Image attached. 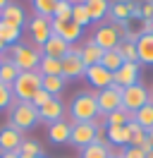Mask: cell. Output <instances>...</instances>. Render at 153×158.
Returning <instances> with one entry per match:
<instances>
[{
    "label": "cell",
    "mask_w": 153,
    "mask_h": 158,
    "mask_svg": "<svg viewBox=\"0 0 153 158\" xmlns=\"http://www.w3.org/2000/svg\"><path fill=\"white\" fill-rule=\"evenodd\" d=\"M143 34H153V19L143 22Z\"/></svg>",
    "instance_id": "b9f144b4"
},
{
    "label": "cell",
    "mask_w": 153,
    "mask_h": 158,
    "mask_svg": "<svg viewBox=\"0 0 153 158\" xmlns=\"http://www.w3.org/2000/svg\"><path fill=\"white\" fill-rule=\"evenodd\" d=\"M98 127L96 122H72V134H69V144H74L79 148H86L89 144L96 141Z\"/></svg>",
    "instance_id": "52a82bcc"
},
{
    "label": "cell",
    "mask_w": 153,
    "mask_h": 158,
    "mask_svg": "<svg viewBox=\"0 0 153 158\" xmlns=\"http://www.w3.org/2000/svg\"><path fill=\"white\" fill-rule=\"evenodd\" d=\"M117 156H122V158H146V153H143L141 148H136V146H127V148H122Z\"/></svg>",
    "instance_id": "ab89813d"
},
{
    "label": "cell",
    "mask_w": 153,
    "mask_h": 158,
    "mask_svg": "<svg viewBox=\"0 0 153 158\" xmlns=\"http://www.w3.org/2000/svg\"><path fill=\"white\" fill-rule=\"evenodd\" d=\"M132 120H134V113L120 108V110H113V113L105 115V127H122V125L132 122Z\"/></svg>",
    "instance_id": "4316f807"
},
{
    "label": "cell",
    "mask_w": 153,
    "mask_h": 158,
    "mask_svg": "<svg viewBox=\"0 0 153 158\" xmlns=\"http://www.w3.org/2000/svg\"><path fill=\"white\" fill-rule=\"evenodd\" d=\"M84 72H86V65L81 60V48L72 46L69 53L62 58V77L65 79H79V77H84Z\"/></svg>",
    "instance_id": "8992f818"
},
{
    "label": "cell",
    "mask_w": 153,
    "mask_h": 158,
    "mask_svg": "<svg viewBox=\"0 0 153 158\" xmlns=\"http://www.w3.org/2000/svg\"><path fill=\"white\" fill-rule=\"evenodd\" d=\"M50 29H53V34H55V36H60L62 41H67L69 46H72L74 41L81 39V27H76L72 19H67V22H55V19H50Z\"/></svg>",
    "instance_id": "7c38bea8"
},
{
    "label": "cell",
    "mask_w": 153,
    "mask_h": 158,
    "mask_svg": "<svg viewBox=\"0 0 153 158\" xmlns=\"http://www.w3.org/2000/svg\"><path fill=\"white\" fill-rule=\"evenodd\" d=\"M101 58H103V50L98 48L93 41H86V46L81 48V60H84V65H86V67L98 65V62H101Z\"/></svg>",
    "instance_id": "83f0119b"
},
{
    "label": "cell",
    "mask_w": 153,
    "mask_h": 158,
    "mask_svg": "<svg viewBox=\"0 0 153 158\" xmlns=\"http://www.w3.org/2000/svg\"><path fill=\"white\" fill-rule=\"evenodd\" d=\"M38 110L29 103V101H17V106L12 108V115H10V127L19 129V132H27L38 122Z\"/></svg>",
    "instance_id": "277c9868"
},
{
    "label": "cell",
    "mask_w": 153,
    "mask_h": 158,
    "mask_svg": "<svg viewBox=\"0 0 153 158\" xmlns=\"http://www.w3.org/2000/svg\"><path fill=\"white\" fill-rule=\"evenodd\" d=\"M86 10H89V17H91V22H101L110 12V2L108 0H84Z\"/></svg>",
    "instance_id": "603a6c76"
},
{
    "label": "cell",
    "mask_w": 153,
    "mask_h": 158,
    "mask_svg": "<svg viewBox=\"0 0 153 158\" xmlns=\"http://www.w3.org/2000/svg\"><path fill=\"white\" fill-rule=\"evenodd\" d=\"M7 5H10V0H0V12L5 10V7H7Z\"/></svg>",
    "instance_id": "ee69618b"
},
{
    "label": "cell",
    "mask_w": 153,
    "mask_h": 158,
    "mask_svg": "<svg viewBox=\"0 0 153 158\" xmlns=\"http://www.w3.org/2000/svg\"><path fill=\"white\" fill-rule=\"evenodd\" d=\"M105 137H108L110 144L127 148V146H129V141H132V132H129L127 125H122V127H105Z\"/></svg>",
    "instance_id": "d6986e66"
},
{
    "label": "cell",
    "mask_w": 153,
    "mask_h": 158,
    "mask_svg": "<svg viewBox=\"0 0 153 158\" xmlns=\"http://www.w3.org/2000/svg\"><path fill=\"white\" fill-rule=\"evenodd\" d=\"M127 127H129V132H132V141H129V146H136V148H141L146 141H148V134H146V129H141L136 122H127Z\"/></svg>",
    "instance_id": "836d02e7"
},
{
    "label": "cell",
    "mask_w": 153,
    "mask_h": 158,
    "mask_svg": "<svg viewBox=\"0 0 153 158\" xmlns=\"http://www.w3.org/2000/svg\"><path fill=\"white\" fill-rule=\"evenodd\" d=\"M0 158H19V151H12V153H0Z\"/></svg>",
    "instance_id": "7bdbcfd3"
},
{
    "label": "cell",
    "mask_w": 153,
    "mask_h": 158,
    "mask_svg": "<svg viewBox=\"0 0 153 158\" xmlns=\"http://www.w3.org/2000/svg\"><path fill=\"white\" fill-rule=\"evenodd\" d=\"M19 77V67L12 62V60H0V84H7L12 86L14 84V79Z\"/></svg>",
    "instance_id": "484cf974"
},
{
    "label": "cell",
    "mask_w": 153,
    "mask_h": 158,
    "mask_svg": "<svg viewBox=\"0 0 153 158\" xmlns=\"http://www.w3.org/2000/svg\"><path fill=\"white\" fill-rule=\"evenodd\" d=\"M19 39H22V29L7 24L5 19H0V41H2L7 48H12V46H17V43H19Z\"/></svg>",
    "instance_id": "7402d4cb"
},
{
    "label": "cell",
    "mask_w": 153,
    "mask_h": 158,
    "mask_svg": "<svg viewBox=\"0 0 153 158\" xmlns=\"http://www.w3.org/2000/svg\"><path fill=\"white\" fill-rule=\"evenodd\" d=\"M151 2H153V0H151Z\"/></svg>",
    "instance_id": "681fc988"
},
{
    "label": "cell",
    "mask_w": 153,
    "mask_h": 158,
    "mask_svg": "<svg viewBox=\"0 0 153 158\" xmlns=\"http://www.w3.org/2000/svg\"><path fill=\"white\" fill-rule=\"evenodd\" d=\"M69 115L74 122H93L101 110H98V101H96V94L91 91H81L72 98V106H69Z\"/></svg>",
    "instance_id": "6da1fadb"
},
{
    "label": "cell",
    "mask_w": 153,
    "mask_h": 158,
    "mask_svg": "<svg viewBox=\"0 0 153 158\" xmlns=\"http://www.w3.org/2000/svg\"><path fill=\"white\" fill-rule=\"evenodd\" d=\"M57 2H60V0H31L36 17H48V19H53V12H55Z\"/></svg>",
    "instance_id": "4dcf8cb0"
},
{
    "label": "cell",
    "mask_w": 153,
    "mask_h": 158,
    "mask_svg": "<svg viewBox=\"0 0 153 158\" xmlns=\"http://www.w3.org/2000/svg\"><path fill=\"white\" fill-rule=\"evenodd\" d=\"M53 19H55V22H67V19H72V2H69V0H60V2L55 5Z\"/></svg>",
    "instance_id": "d590c367"
},
{
    "label": "cell",
    "mask_w": 153,
    "mask_h": 158,
    "mask_svg": "<svg viewBox=\"0 0 153 158\" xmlns=\"http://www.w3.org/2000/svg\"><path fill=\"white\" fill-rule=\"evenodd\" d=\"M12 53V62L19 67V72H34L38 69V62H41V48H34V46H24V43H17L10 48Z\"/></svg>",
    "instance_id": "3957f363"
},
{
    "label": "cell",
    "mask_w": 153,
    "mask_h": 158,
    "mask_svg": "<svg viewBox=\"0 0 153 158\" xmlns=\"http://www.w3.org/2000/svg\"><path fill=\"white\" fill-rule=\"evenodd\" d=\"M110 158H122V156H117V153H113V156H110Z\"/></svg>",
    "instance_id": "7dc6e473"
},
{
    "label": "cell",
    "mask_w": 153,
    "mask_h": 158,
    "mask_svg": "<svg viewBox=\"0 0 153 158\" xmlns=\"http://www.w3.org/2000/svg\"><path fill=\"white\" fill-rule=\"evenodd\" d=\"M41 81H43V74L38 69H34V72H19V77L12 84V96L17 101H31L41 91Z\"/></svg>",
    "instance_id": "7a4b0ae2"
},
{
    "label": "cell",
    "mask_w": 153,
    "mask_h": 158,
    "mask_svg": "<svg viewBox=\"0 0 153 158\" xmlns=\"http://www.w3.org/2000/svg\"><path fill=\"white\" fill-rule=\"evenodd\" d=\"M12 101H14V96H12V86H7V84H0V110L7 108Z\"/></svg>",
    "instance_id": "74e56055"
},
{
    "label": "cell",
    "mask_w": 153,
    "mask_h": 158,
    "mask_svg": "<svg viewBox=\"0 0 153 158\" xmlns=\"http://www.w3.org/2000/svg\"><path fill=\"white\" fill-rule=\"evenodd\" d=\"M69 134H72V125L67 120H57L48 127V137L53 144H67L69 141Z\"/></svg>",
    "instance_id": "ac0fdd59"
},
{
    "label": "cell",
    "mask_w": 153,
    "mask_h": 158,
    "mask_svg": "<svg viewBox=\"0 0 153 158\" xmlns=\"http://www.w3.org/2000/svg\"><path fill=\"white\" fill-rule=\"evenodd\" d=\"M84 77L89 79V84H91L93 89H98V91L113 86V72H108L101 62H98V65H91V67H86Z\"/></svg>",
    "instance_id": "30bf717a"
},
{
    "label": "cell",
    "mask_w": 153,
    "mask_h": 158,
    "mask_svg": "<svg viewBox=\"0 0 153 158\" xmlns=\"http://www.w3.org/2000/svg\"><path fill=\"white\" fill-rule=\"evenodd\" d=\"M141 19H143V22L153 19V2H146V5L141 7Z\"/></svg>",
    "instance_id": "60d3db41"
},
{
    "label": "cell",
    "mask_w": 153,
    "mask_h": 158,
    "mask_svg": "<svg viewBox=\"0 0 153 158\" xmlns=\"http://www.w3.org/2000/svg\"><path fill=\"white\" fill-rule=\"evenodd\" d=\"M91 41H93L103 53L105 50H115L120 43H122V39H120V34H117V29H115L113 24H101V27L96 29V34H93Z\"/></svg>",
    "instance_id": "9c48e42d"
},
{
    "label": "cell",
    "mask_w": 153,
    "mask_h": 158,
    "mask_svg": "<svg viewBox=\"0 0 153 158\" xmlns=\"http://www.w3.org/2000/svg\"><path fill=\"white\" fill-rule=\"evenodd\" d=\"M151 101V94L143 84H134V86H127L122 89V108L129 110V113H136L139 108H143L146 103Z\"/></svg>",
    "instance_id": "5b68a950"
},
{
    "label": "cell",
    "mask_w": 153,
    "mask_h": 158,
    "mask_svg": "<svg viewBox=\"0 0 153 158\" xmlns=\"http://www.w3.org/2000/svg\"><path fill=\"white\" fill-rule=\"evenodd\" d=\"M113 151L110 146H101V144H89L86 148H81V158H110Z\"/></svg>",
    "instance_id": "1f68e13d"
},
{
    "label": "cell",
    "mask_w": 153,
    "mask_h": 158,
    "mask_svg": "<svg viewBox=\"0 0 153 158\" xmlns=\"http://www.w3.org/2000/svg\"><path fill=\"white\" fill-rule=\"evenodd\" d=\"M29 34H31L34 43L41 48V46L50 39V34H53V29H50V19H48V17H34V19H29Z\"/></svg>",
    "instance_id": "4fadbf2b"
},
{
    "label": "cell",
    "mask_w": 153,
    "mask_h": 158,
    "mask_svg": "<svg viewBox=\"0 0 153 158\" xmlns=\"http://www.w3.org/2000/svg\"><path fill=\"white\" fill-rule=\"evenodd\" d=\"M146 158H153V151H151V153H146Z\"/></svg>",
    "instance_id": "bcb514c9"
},
{
    "label": "cell",
    "mask_w": 153,
    "mask_h": 158,
    "mask_svg": "<svg viewBox=\"0 0 153 158\" xmlns=\"http://www.w3.org/2000/svg\"><path fill=\"white\" fill-rule=\"evenodd\" d=\"M96 101H98L101 115H108V113H113V110H120L122 108V89L113 84V86H108V89L98 91V94H96Z\"/></svg>",
    "instance_id": "ba28073f"
},
{
    "label": "cell",
    "mask_w": 153,
    "mask_h": 158,
    "mask_svg": "<svg viewBox=\"0 0 153 158\" xmlns=\"http://www.w3.org/2000/svg\"><path fill=\"white\" fill-rule=\"evenodd\" d=\"M19 156H27V158L43 156L41 144H38V141H31V139H24V141H22V146H19Z\"/></svg>",
    "instance_id": "8d00e7d4"
},
{
    "label": "cell",
    "mask_w": 153,
    "mask_h": 158,
    "mask_svg": "<svg viewBox=\"0 0 153 158\" xmlns=\"http://www.w3.org/2000/svg\"><path fill=\"white\" fill-rule=\"evenodd\" d=\"M62 115H65V106H62L60 98H50L43 108L38 110V118L46 120V122H50V125L57 122V120H62Z\"/></svg>",
    "instance_id": "e0dca14e"
},
{
    "label": "cell",
    "mask_w": 153,
    "mask_h": 158,
    "mask_svg": "<svg viewBox=\"0 0 153 158\" xmlns=\"http://www.w3.org/2000/svg\"><path fill=\"white\" fill-rule=\"evenodd\" d=\"M22 141H24V137H22V132H19V129H14V127L0 129V151H2V153L19 151Z\"/></svg>",
    "instance_id": "9a60e30c"
},
{
    "label": "cell",
    "mask_w": 153,
    "mask_h": 158,
    "mask_svg": "<svg viewBox=\"0 0 153 158\" xmlns=\"http://www.w3.org/2000/svg\"><path fill=\"white\" fill-rule=\"evenodd\" d=\"M72 22H74L76 27H89L91 24V17H89V10H86L84 2H79V5H72Z\"/></svg>",
    "instance_id": "d6a6232c"
},
{
    "label": "cell",
    "mask_w": 153,
    "mask_h": 158,
    "mask_svg": "<svg viewBox=\"0 0 153 158\" xmlns=\"http://www.w3.org/2000/svg\"><path fill=\"white\" fill-rule=\"evenodd\" d=\"M134 122L139 125L141 129H153V101H148L143 108H139L136 113H134Z\"/></svg>",
    "instance_id": "d4e9b609"
},
{
    "label": "cell",
    "mask_w": 153,
    "mask_h": 158,
    "mask_svg": "<svg viewBox=\"0 0 153 158\" xmlns=\"http://www.w3.org/2000/svg\"><path fill=\"white\" fill-rule=\"evenodd\" d=\"M0 19H5L7 24H12V27L22 29V27H24V22H27V15H24V10L19 7L17 2H10L7 7L0 12Z\"/></svg>",
    "instance_id": "ffe728a7"
},
{
    "label": "cell",
    "mask_w": 153,
    "mask_h": 158,
    "mask_svg": "<svg viewBox=\"0 0 153 158\" xmlns=\"http://www.w3.org/2000/svg\"><path fill=\"white\" fill-rule=\"evenodd\" d=\"M151 101H153V96H151Z\"/></svg>",
    "instance_id": "c3c4849f"
},
{
    "label": "cell",
    "mask_w": 153,
    "mask_h": 158,
    "mask_svg": "<svg viewBox=\"0 0 153 158\" xmlns=\"http://www.w3.org/2000/svg\"><path fill=\"white\" fill-rule=\"evenodd\" d=\"M117 50H120V55L124 58V62H139V55H136V43L134 41H127L124 39L120 46H117Z\"/></svg>",
    "instance_id": "e575fe53"
},
{
    "label": "cell",
    "mask_w": 153,
    "mask_h": 158,
    "mask_svg": "<svg viewBox=\"0 0 153 158\" xmlns=\"http://www.w3.org/2000/svg\"><path fill=\"white\" fill-rule=\"evenodd\" d=\"M136 43V55H139V65H153V34H141Z\"/></svg>",
    "instance_id": "2e32d148"
},
{
    "label": "cell",
    "mask_w": 153,
    "mask_h": 158,
    "mask_svg": "<svg viewBox=\"0 0 153 158\" xmlns=\"http://www.w3.org/2000/svg\"><path fill=\"white\" fill-rule=\"evenodd\" d=\"M38 72H41L43 77H62V60L41 55V62H38Z\"/></svg>",
    "instance_id": "44dd1931"
},
{
    "label": "cell",
    "mask_w": 153,
    "mask_h": 158,
    "mask_svg": "<svg viewBox=\"0 0 153 158\" xmlns=\"http://www.w3.org/2000/svg\"><path fill=\"white\" fill-rule=\"evenodd\" d=\"M113 84L120 86V89L139 84V62H124L122 67L113 74Z\"/></svg>",
    "instance_id": "8fae6325"
},
{
    "label": "cell",
    "mask_w": 153,
    "mask_h": 158,
    "mask_svg": "<svg viewBox=\"0 0 153 158\" xmlns=\"http://www.w3.org/2000/svg\"><path fill=\"white\" fill-rule=\"evenodd\" d=\"M5 50H7V46H5V43H2V41H0V55H2V53H5Z\"/></svg>",
    "instance_id": "f6af8a7d"
},
{
    "label": "cell",
    "mask_w": 153,
    "mask_h": 158,
    "mask_svg": "<svg viewBox=\"0 0 153 158\" xmlns=\"http://www.w3.org/2000/svg\"><path fill=\"white\" fill-rule=\"evenodd\" d=\"M129 5H132V0H117L110 5V22H120V24H127V22L132 19L129 17Z\"/></svg>",
    "instance_id": "cb8c5ba5"
},
{
    "label": "cell",
    "mask_w": 153,
    "mask_h": 158,
    "mask_svg": "<svg viewBox=\"0 0 153 158\" xmlns=\"http://www.w3.org/2000/svg\"><path fill=\"white\" fill-rule=\"evenodd\" d=\"M101 65H103L108 72H113V74H115V72L124 65V58L120 55V50H117V48H115V50H105L103 58H101Z\"/></svg>",
    "instance_id": "f1b7e54d"
},
{
    "label": "cell",
    "mask_w": 153,
    "mask_h": 158,
    "mask_svg": "<svg viewBox=\"0 0 153 158\" xmlns=\"http://www.w3.org/2000/svg\"><path fill=\"white\" fill-rule=\"evenodd\" d=\"M69 48H72V46H69L67 41H62L60 36H55V34H50V39L41 46V53H43L46 58H57V60H62L67 53H69Z\"/></svg>",
    "instance_id": "5bb4252c"
},
{
    "label": "cell",
    "mask_w": 153,
    "mask_h": 158,
    "mask_svg": "<svg viewBox=\"0 0 153 158\" xmlns=\"http://www.w3.org/2000/svg\"><path fill=\"white\" fill-rule=\"evenodd\" d=\"M50 98H53V96H50L48 91H43V89H41V91L36 94V96H34V98L29 101V103H31V106H34L36 110H41V108H43V106H46V103H48Z\"/></svg>",
    "instance_id": "f35d334b"
},
{
    "label": "cell",
    "mask_w": 153,
    "mask_h": 158,
    "mask_svg": "<svg viewBox=\"0 0 153 158\" xmlns=\"http://www.w3.org/2000/svg\"><path fill=\"white\" fill-rule=\"evenodd\" d=\"M65 81H67L65 77H43V81H41V89L48 91V94L55 98V96H60V94H62V89H65Z\"/></svg>",
    "instance_id": "f546056e"
}]
</instances>
